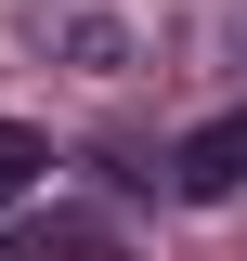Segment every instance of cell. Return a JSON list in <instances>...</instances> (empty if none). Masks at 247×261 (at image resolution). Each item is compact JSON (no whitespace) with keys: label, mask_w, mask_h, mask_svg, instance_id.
Wrapping results in <instances>:
<instances>
[{"label":"cell","mask_w":247,"mask_h":261,"mask_svg":"<svg viewBox=\"0 0 247 261\" xmlns=\"http://www.w3.org/2000/svg\"><path fill=\"white\" fill-rule=\"evenodd\" d=\"M0 261H130L104 222H78V209H52V222H26V235H0Z\"/></svg>","instance_id":"7a4b0ae2"},{"label":"cell","mask_w":247,"mask_h":261,"mask_svg":"<svg viewBox=\"0 0 247 261\" xmlns=\"http://www.w3.org/2000/svg\"><path fill=\"white\" fill-rule=\"evenodd\" d=\"M39 170H52V144H39V130H26V118H0V209H13V196H26V183H39Z\"/></svg>","instance_id":"3957f363"},{"label":"cell","mask_w":247,"mask_h":261,"mask_svg":"<svg viewBox=\"0 0 247 261\" xmlns=\"http://www.w3.org/2000/svg\"><path fill=\"white\" fill-rule=\"evenodd\" d=\"M169 183H182V196H247V105L169 144Z\"/></svg>","instance_id":"6da1fadb"}]
</instances>
